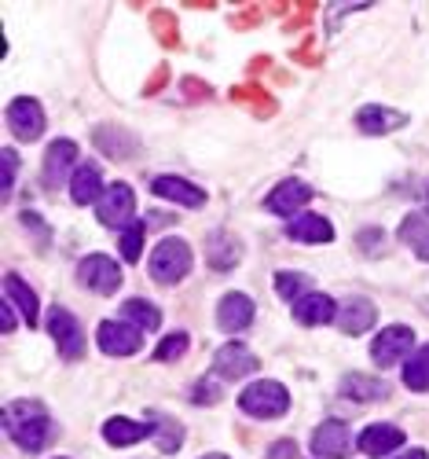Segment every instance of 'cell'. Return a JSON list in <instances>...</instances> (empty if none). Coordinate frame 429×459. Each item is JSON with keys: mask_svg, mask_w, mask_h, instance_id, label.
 <instances>
[{"mask_svg": "<svg viewBox=\"0 0 429 459\" xmlns=\"http://www.w3.org/2000/svg\"><path fill=\"white\" fill-rule=\"evenodd\" d=\"M122 316H125L129 324H136L140 331H159V327H162V313L154 309L150 301H143V298H129V301L122 305Z\"/></svg>", "mask_w": 429, "mask_h": 459, "instance_id": "obj_27", "label": "cell"}, {"mask_svg": "<svg viewBox=\"0 0 429 459\" xmlns=\"http://www.w3.org/2000/svg\"><path fill=\"white\" fill-rule=\"evenodd\" d=\"M0 309H4V331H15V305H12V301H4Z\"/></svg>", "mask_w": 429, "mask_h": 459, "instance_id": "obj_35", "label": "cell"}, {"mask_svg": "<svg viewBox=\"0 0 429 459\" xmlns=\"http://www.w3.org/2000/svg\"><path fill=\"white\" fill-rule=\"evenodd\" d=\"M0 159H4V199L12 195V187H15V173H19V155L12 147L0 151Z\"/></svg>", "mask_w": 429, "mask_h": 459, "instance_id": "obj_33", "label": "cell"}, {"mask_svg": "<svg viewBox=\"0 0 429 459\" xmlns=\"http://www.w3.org/2000/svg\"><path fill=\"white\" fill-rule=\"evenodd\" d=\"M150 276L159 280V283H166V287H173V283H180L187 273H191V247L184 243V239H162L159 247H154V254H150Z\"/></svg>", "mask_w": 429, "mask_h": 459, "instance_id": "obj_3", "label": "cell"}, {"mask_svg": "<svg viewBox=\"0 0 429 459\" xmlns=\"http://www.w3.org/2000/svg\"><path fill=\"white\" fill-rule=\"evenodd\" d=\"M154 434V423H136V419H125V415H114L103 423V437L114 445V448H129L143 437Z\"/></svg>", "mask_w": 429, "mask_h": 459, "instance_id": "obj_18", "label": "cell"}, {"mask_svg": "<svg viewBox=\"0 0 429 459\" xmlns=\"http://www.w3.org/2000/svg\"><path fill=\"white\" fill-rule=\"evenodd\" d=\"M143 346V331L129 320H103L99 324V350L110 353V357H133L136 350Z\"/></svg>", "mask_w": 429, "mask_h": 459, "instance_id": "obj_7", "label": "cell"}, {"mask_svg": "<svg viewBox=\"0 0 429 459\" xmlns=\"http://www.w3.org/2000/svg\"><path fill=\"white\" fill-rule=\"evenodd\" d=\"M374 320H378V309H374L367 298H348L341 309H338V327L345 334H364V331L374 327Z\"/></svg>", "mask_w": 429, "mask_h": 459, "instance_id": "obj_17", "label": "cell"}, {"mask_svg": "<svg viewBox=\"0 0 429 459\" xmlns=\"http://www.w3.org/2000/svg\"><path fill=\"white\" fill-rule=\"evenodd\" d=\"M305 287H308V280H305V276H297V273H279V276H276V290H279L287 301L305 298V294H308Z\"/></svg>", "mask_w": 429, "mask_h": 459, "instance_id": "obj_32", "label": "cell"}, {"mask_svg": "<svg viewBox=\"0 0 429 459\" xmlns=\"http://www.w3.org/2000/svg\"><path fill=\"white\" fill-rule=\"evenodd\" d=\"M397 459H429V455H425L422 448H408V452H404V455H397Z\"/></svg>", "mask_w": 429, "mask_h": 459, "instance_id": "obj_36", "label": "cell"}, {"mask_svg": "<svg viewBox=\"0 0 429 459\" xmlns=\"http://www.w3.org/2000/svg\"><path fill=\"white\" fill-rule=\"evenodd\" d=\"M4 301L15 305L19 316H22L26 324H37V294H33V290L26 287V280H19L15 273L4 276Z\"/></svg>", "mask_w": 429, "mask_h": 459, "instance_id": "obj_25", "label": "cell"}, {"mask_svg": "<svg viewBox=\"0 0 429 459\" xmlns=\"http://www.w3.org/2000/svg\"><path fill=\"white\" fill-rule=\"evenodd\" d=\"M96 213L107 228H122V224H133V213H136V195L129 184H110L103 191V199L96 203Z\"/></svg>", "mask_w": 429, "mask_h": 459, "instance_id": "obj_6", "label": "cell"}, {"mask_svg": "<svg viewBox=\"0 0 429 459\" xmlns=\"http://www.w3.org/2000/svg\"><path fill=\"white\" fill-rule=\"evenodd\" d=\"M8 126H12V133H15L19 140L33 143L37 136L45 133V110H41V103L30 100V96L12 100V103H8Z\"/></svg>", "mask_w": 429, "mask_h": 459, "instance_id": "obj_8", "label": "cell"}, {"mask_svg": "<svg viewBox=\"0 0 429 459\" xmlns=\"http://www.w3.org/2000/svg\"><path fill=\"white\" fill-rule=\"evenodd\" d=\"M217 324L224 331H246L253 324V301L246 294H224L220 305H217Z\"/></svg>", "mask_w": 429, "mask_h": 459, "instance_id": "obj_16", "label": "cell"}, {"mask_svg": "<svg viewBox=\"0 0 429 459\" xmlns=\"http://www.w3.org/2000/svg\"><path fill=\"white\" fill-rule=\"evenodd\" d=\"M154 441H159V448L162 452H176L180 445H184V427L180 423H173V419H166V415H154Z\"/></svg>", "mask_w": 429, "mask_h": 459, "instance_id": "obj_29", "label": "cell"}, {"mask_svg": "<svg viewBox=\"0 0 429 459\" xmlns=\"http://www.w3.org/2000/svg\"><path fill=\"white\" fill-rule=\"evenodd\" d=\"M187 353V334L184 331H176V334H169L159 350H154V360H162V364H169V360H180Z\"/></svg>", "mask_w": 429, "mask_h": 459, "instance_id": "obj_31", "label": "cell"}, {"mask_svg": "<svg viewBox=\"0 0 429 459\" xmlns=\"http://www.w3.org/2000/svg\"><path fill=\"white\" fill-rule=\"evenodd\" d=\"M338 316L334 309V298L330 294H316V290H308L305 298L294 301V320L305 324V327H320V324H330Z\"/></svg>", "mask_w": 429, "mask_h": 459, "instance_id": "obj_15", "label": "cell"}, {"mask_svg": "<svg viewBox=\"0 0 429 459\" xmlns=\"http://www.w3.org/2000/svg\"><path fill=\"white\" fill-rule=\"evenodd\" d=\"M77 276H82V283L92 290V294H114L122 287V269L114 264L107 254H92L82 261V269H77Z\"/></svg>", "mask_w": 429, "mask_h": 459, "instance_id": "obj_9", "label": "cell"}, {"mask_svg": "<svg viewBox=\"0 0 429 459\" xmlns=\"http://www.w3.org/2000/svg\"><path fill=\"white\" fill-rule=\"evenodd\" d=\"M404 382H408V390H415V394H429V346H422L415 357H408Z\"/></svg>", "mask_w": 429, "mask_h": 459, "instance_id": "obj_28", "label": "cell"}, {"mask_svg": "<svg viewBox=\"0 0 429 459\" xmlns=\"http://www.w3.org/2000/svg\"><path fill=\"white\" fill-rule=\"evenodd\" d=\"M312 452L323 459H345L353 452V434H348L341 419H327V423H320L316 434H312Z\"/></svg>", "mask_w": 429, "mask_h": 459, "instance_id": "obj_10", "label": "cell"}, {"mask_svg": "<svg viewBox=\"0 0 429 459\" xmlns=\"http://www.w3.org/2000/svg\"><path fill=\"white\" fill-rule=\"evenodd\" d=\"M356 126H360L364 133H371V136H385V133L408 126V118H404L400 110H389V107H364V110L356 114Z\"/></svg>", "mask_w": 429, "mask_h": 459, "instance_id": "obj_22", "label": "cell"}, {"mask_svg": "<svg viewBox=\"0 0 429 459\" xmlns=\"http://www.w3.org/2000/svg\"><path fill=\"white\" fill-rule=\"evenodd\" d=\"M150 191H154L159 199H169V203L187 206V210H199V206L206 203V191H202L199 184L184 180V177H154Z\"/></svg>", "mask_w": 429, "mask_h": 459, "instance_id": "obj_12", "label": "cell"}, {"mask_svg": "<svg viewBox=\"0 0 429 459\" xmlns=\"http://www.w3.org/2000/svg\"><path fill=\"white\" fill-rule=\"evenodd\" d=\"M312 184H305V180H283L271 195L264 199V210L268 213H279V217H290V213H297L301 206H308L312 203Z\"/></svg>", "mask_w": 429, "mask_h": 459, "instance_id": "obj_11", "label": "cell"}, {"mask_svg": "<svg viewBox=\"0 0 429 459\" xmlns=\"http://www.w3.org/2000/svg\"><path fill=\"white\" fill-rule=\"evenodd\" d=\"M103 180H99V169L92 166V162H85V166H77L73 169V180H70V199L77 203V206H89V203H99L103 199Z\"/></svg>", "mask_w": 429, "mask_h": 459, "instance_id": "obj_19", "label": "cell"}, {"mask_svg": "<svg viewBox=\"0 0 429 459\" xmlns=\"http://www.w3.org/2000/svg\"><path fill=\"white\" fill-rule=\"evenodd\" d=\"M400 445H404V430L389 427V423L367 427V430L360 434V448H364L367 455H389V452H393V448H400Z\"/></svg>", "mask_w": 429, "mask_h": 459, "instance_id": "obj_24", "label": "cell"}, {"mask_svg": "<svg viewBox=\"0 0 429 459\" xmlns=\"http://www.w3.org/2000/svg\"><path fill=\"white\" fill-rule=\"evenodd\" d=\"M382 232H374V228H367V232H360V247L367 250V254H382Z\"/></svg>", "mask_w": 429, "mask_h": 459, "instance_id": "obj_34", "label": "cell"}, {"mask_svg": "<svg viewBox=\"0 0 429 459\" xmlns=\"http://www.w3.org/2000/svg\"><path fill=\"white\" fill-rule=\"evenodd\" d=\"M257 357L246 350V346H239V342H227V346H220L217 350V357H213V371L220 375V378H243V375H253L257 371Z\"/></svg>", "mask_w": 429, "mask_h": 459, "instance_id": "obj_13", "label": "cell"}, {"mask_svg": "<svg viewBox=\"0 0 429 459\" xmlns=\"http://www.w3.org/2000/svg\"><path fill=\"white\" fill-rule=\"evenodd\" d=\"M73 162H77V143L73 140H56L45 155V184L48 187H63L66 180H73Z\"/></svg>", "mask_w": 429, "mask_h": 459, "instance_id": "obj_14", "label": "cell"}, {"mask_svg": "<svg viewBox=\"0 0 429 459\" xmlns=\"http://www.w3.org/2000/svg\"><path fill=\"white\" fill-rule=\"evenodd\" d=\"M48 331L56 338L63 360H82L85 357V331H82V324H77L66 309H59V305L48 313Z\"/></svg>", "mask_w": 429, "mask_h": 459, "instance_id": "obj_4", "label": "cell"}, {"mask_svg": "<svg viewBox=\"0 0 429 459\" xmlns=\"http://www.w3.org/2000/svg\"><path fill=\"white\" fill-rule=\"evenodd\" d=\"M143 236H147V224H143V221L125 224V232H122V257H125V261H140V254H143Z\"/></svg>", "mask_w": 429, "mask_h": 459, "instance_id": "obj_30", "label": "cell"}, {"mask_svg": "<svg viewBox=\"0 0 429 459\" xmlns=\"http://www.w3.org/2000/svg\"><path fill=\"white\" fill-rule=\"evenodd\" d=\"M239 257H243V247H239V239H236V236H227V232H213V236L206 239V261L213 264L217 273L236 269Z\"/></svg>", "mask_w": 429, "mask_h": 459, "instance_id": "obj_20", "label": "cell"}, {"mask_svg": "<svg viewBox=\"0 0 429 459\" xmlns=\"http://www.w3.org/2000/svg\"><path fill=\"white\" fill-rule=\"evenodd\" d=\"M411 346H415V331L404 327V324H393V327L378 331L374 346H371V357L378 360V368H393L411 353Z\"/></svg>", "mask_w": 429, "mask_h": 459, "instance_id": "obj_5", "label": "cell"}, {"mask_svg": "<svg viewBox=\"0 0 429 459\" xmlns=\"http://www.w3.org/2000/svg\"><path fill=\"white\" fill-rule=\"evenodd\" d=\"M4 430L22 452H41L52 441V415L41 401H12L4 408Z\"/></svg>", "mask_w": 429, "mask_h": 459, "instance_id": "obj_1", "label": "cell"}, {"mask_svg": "<svg viewBox=\"0 0 429 459\" xmlns=\"http://www.w3.org/2000/svg\"><path fill=\"white\" fill-rule=\"evenodd\" d=\"M239 408L246 415H257V419H279L290 408V394H287L283 382L261 378V382H253V386H246L239 394Z\"/></svg>", "mask_w": 429, "mask_h": 459, "instance_id": "obj_2", "label": "cell"}, {"mask_svg": "<svg viewBox=\"0 0 429 459\" xmlns=\"http://www.w3.org/2000/svg\"><path fill=\"white\" fill-rule=\"evenodd\" d=\"M400 239L422 257L429 261V210H415L400 221Z\"/></svg>", "mask_w": 429, "mask_h": 459, "instance_id": "obj_23", "label": "cell"}, {"mask_svg": "<svg viewBox=\"0 0 429 459\" xmlns=\"http://www.w3.org/2000/svg\"><path fill=\"white\" fill-rule=\"evenodd\" d=\"M341 394L353 397V401H382L389 394V386L378 382V378H371V375H348L341 382Z\"/></svg>", "mask_w": 429, "mask_h": 459, "instance_id": "obj_26", "label": "cell"}, {"mask_svg": "<svg viewBox=\"0 0 429 459\" xmlns=\"http://www.w3.org/2000/svg\"><path fill=\"white\" fill-rule=\"evenodd\" d=\"M202 459H227V455H217V452H213V455H202Z\"/></svg>", "mask_w": 429, "mask_h": 459, "instance_id": "obj_37", "label": "cell"}, {"mask_svg": "<svg viewBox=\"0 0 429 459\" xmlns=\"http://www.w3.org/2000/svg\"><path fill=\"white\" fill-rule=\"evenodd\" d=\"M290 239L294 243H330L334 239V228L320 213H301V217L290 221Z\"/></svg>", "mask_w": 429, "mask_h": 459, "instance_id": "obj_21", "label": "cell"}]
</instances>
